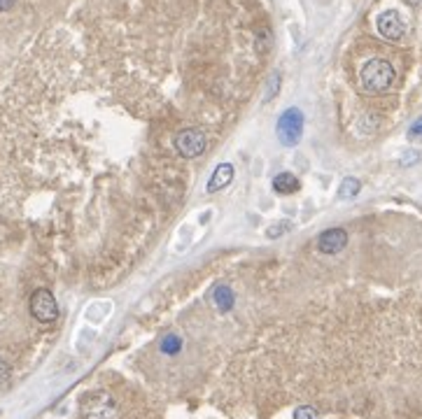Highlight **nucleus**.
I'll use <instances>...</instances> for the list:
<instances>
[{"instance_id": "ddd939ff", "label": "nucleus", "mask_w": 422, "mask_h": 419, "mask_svg": "<svg viewBox=\"0 0 422 419\" xmlns=\"http://www.w3.org/2000/svg\"><path fill=\"white\" fill-rule=\"evenodd\" d=\"M294 419H320V415H318V410H315V408L301 405V408L294 410Z\"/></svg>"}, {"instance_id": "dca6fc26", "label": "nucleus", "mask_w": 422, "mask_h": 419, "mask_svg": "<svg viewBox=\"0 0 422 419\" xmlns=\"http://www.w3.org/2000/svg\"><path fill=\"white\" fill-rule=\"evenodd\" d=\"M16 0H0V12H8Z\"/></svg>"}, {"instance_id": "f3484780", "label": "nucleus", "mask_w": 422, "mask_h": 419, "mask_svg": "<svg viewBox=\"0 0 422 419\" xmlns=\"http://www.w3.org/2000/svg\"><path fill=\"white\" fill-rule=\"evenodd\" d=\"M8 370H10V366L3 361V359H0V380H3L5 375H8Z\"/></svg>"}, {"instance_id": "f257e3e1", "label": "nucleus", "mask_w": 422, "mask_h": 419, "mask_svg": "<svg viewBox=\"0 0 422 419\" xmlns=\"http://www.w3.org/2000/svg\"><path fill=\"white\" fill-rule=\"evenodd\" d=\"M360 82L368 93H383L395 84V68L385 58H371L362 68Z\"/></svg>"}, {"instance_id": "f8f14e48", "label": "nucleus", "mask_w": 422, "mask_h": 419, "mask_svg": "<svg viewBox=\"0 0 422 419\" xmlns=\"http://www.w3.org/2000/svg\"><path fill=\"white\" fill-rule=\"evenodd\" d=\"M290 228H292V224H290V222H275L273 226L266 231V235H268V238H280V235L287 233V231H290Z\"/></svg>"}, {"instance_id": "6e6552de", "label": "nucleus", "mask_w": 422, "mask_h": 419, "mask_svg": "<svg viewBox=\"0 0 422 419\" xmlns=\"http://www.w3.org/2000/svg\"><path fill=\"white\" fill-rule=\"evenodd\" d=\"M273 189L278 193H296L298 189H301V182H298L296 175H292V173H280L273 180Z\"/></svg>"}, {"instance_id": "4468645a", "label": "nucleus", "mask_w": 422, "mask_h": 419, "mask_svg": "<svg viewBox=\"0 0 422 419\" xmlns=\"http://www.w3.org/2000/svg\"><path fill=\"white\" fill-rule=\"evenodd\" d=\"M408 135H411V138H422V119H418L411 128H408Z\"/></svg>"}, {"instance_id": "a211bd4d", "label": "nucleus", "mask_w": 422, "mask_h": 419, "mask_svg": "<svg viewBox=\"0 0 422 419\" xmlns=\"http://www.w3.org/2000/svg\"><path fill=\"white\" fill-rule=\"evenodd\" d=\"M403 3L413 5V8H420V5H422V0H403Z\"/></svg>"}, {"instance_id": "f03ea898", "label": "nucleus", "mask_w": 422, "mask_h": 419, "mask_svg": "<svg viewBox=\"0 0 422 419\" xmlns=\"http://www.w3.org/2000/svg\"><path fill=\"white\" fill-rule=\"evenodd\" d=\"M303 135V112L298 108H290L283 112V117L278 119V140L285 147L298 145Z\"/></svg>"}, {"instance_id": "9b49d317", "label": "nucleus", "mask_w": 422, "mask_h": 419, "mask_svg": "<svg viewBox=\"0 0 422 419\" xmlns=\"http://www.w3.org/2000/svg\"><path fill=\"white\" fill-rule=\"evenodd\" d=\"M180 350H183V340H180L178 335H166V338L161 340V352L168 354V357L178 354Z\"/></svg>"}, {"instance_id": "0eeeda50", "label": "nucleus", "mask_w": 422, "mask_h": 419, "mask_svg": "<svg viewBox=\"0 0 422 419\" xmlns=\"http://www.w3.org/2000/svg\"><path fill=\"white\" fill-rule=\"evenodd\" d=\"M233 177H236V170H233L231 163H220V166L215 168L213 177H210V180H208L206 191H208V193L222 191V189H226L228 184H231Z\"/></svg>"}, {"instance_id": "9d476101", "label": "nucleus", "mask_w": 422, "mask_h": 419, "mask_svg": "<svg viewBox=\"0 0 422 419\" xmlns=\"http://www.w3.org/2000/svg\"><path fill=\"white\" fill-rule=\"evenodd\" d=\"M360 180H355V177H345V180L341 182V187H338V198L348 200V198H355L357 193H360Z\"/></svg>"}, {"instance_id": "20e7f679", "label": "nucleus", "mask_w": 422, "mask_h": 419, "mask_svg": "<svg viewBox=\"0 0 422 419\" xmlns=\"http://www.w3.org/2000/svg\"><path fill=\"white\" fill-rule=\"evenodd\" d=\"M206 147H208V140L203 131H198V128H183V131L175 135V149L185 158L201 156L206 152Z\"/></svg>"}, {"instance_id": "1a4fd4ad", "label": "nucleus", "mask_w": 422, "mask_h": 419, "mask_svg": "<svg viewBox=\"0 0 422 419\" xmlns=\"http://www.w3.org/2000/svg\"><path fill=\"white\" fill-rule=\"evenodd\" d=\"M213 300H215V305H217V310H220V312H228V310L233 308V291L226 285L215 287Z\"/></svg>"}, {"instance_id": "7ed1b4c3", "label": "nucleus", "mask_w": 422, "mask_h": 419, "mask_svg": "<svg viewBox=\"0 0 422 419\" xmlns=\"http://www.w3.org/2000/svg\"><path fill=\"white\" fill-rule=\"evenodd\" d=\"M31 315L40 324H51L58 320V305L49 289H35L31 296Z\"/></svg>"}, {"instance_id": "39448f33", "label": "nucleus", "mask_w": 422, "mask_h": 419, "mask_svg": "<svg viewBox=\"0 0 422 419\" xmlns=\"http://www.w3.org/2000/svg\"><path fill=\"white\" fill-rule=\"evenodd\" d=\"M378 33L383 35L385 40H401L403 38V33H406V23H403V19L399 16V12H395V10H388V12H383V14L378 16Z\"/></svg>"}, {"instance_id": "2eb2a0df", "label": "nucleus", "mask_w": 422, "mask_h": 419, "mask_svg": "<svg viewBox=\"0 0 422 419\" xmlns=\"http://www.w3.org/2000/svg\"><path fill=\"white\" fill-rule=\"evenodd\" d=\"M278 86H280V75H273V77H271V91H268V100H271L275 93H278Z\"/></svg>"}, {"instance_id": "423d86ee", "label": "nucleus", "mask_w": 422, "mask_h": 419, "mask_svg": "<svg viewBox=\"0 0 422 419\" xmlns=\"http://www.w3.org/2000/svg\"><path fill=\"white\" fill-rule=\"evenodd\" d=\"M345 245H348V233L343 228H329V231L320 233L318 238V250L322 254H338L343 252Z\"/></svg>"}]
</instances>
